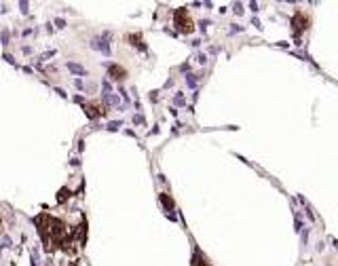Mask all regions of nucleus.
<instances>
[{
  "label": "nucleus",
  "mask_w": 338,
  "mask_h": 266,
  "mask_svg": "<svg viewBox=\"0 0 338 266\" xmlns=\"http://www.w3.org/2000/svg\"><path fill=\"white\" fill-rule=\"evenodd\" d=\"M175 28L184 34H190L192 32V21L188 17V11L186 9H178L175 11Z\"/></svg>",
  "instance_id": "nucleus-1"
},
{
  "label": "nucleus",
  "mask_w": 338,
  "mask_h": 266,
  "mask_svg": "<svg viewBox=\"0 0 338 266\" xmlns=\"http://www.w3.org/2000/svg\"><path fill=\"white\" fill-rule=\"evenodd\" d=\"M292 23H294V32L300 34V32H304V30L311 26V19H309V15H304V13H296Z\"/></svg>",
  "instance_id": "nucleus-2"
},
{
  "label": "nucleus",
  "mask_w": 338,
  "mask_h": 266,
  "mask_svg": "<svg viewBox=\"0 0 338 266\" xmlns=\"http://www.w3.org/2000/svg\"><path fill=\"white\" fill-rule=\"evenodd\" d=\"M68 70H70V72H74V74H78V76H87V74H89L83 66H78V63H72V61H68Z\"/></svg>",
  "instance_id": "nucleus-3"
},
{
  "label": "nucleus",
  "mask_w": 338,
  "mask_h": 266,
  "mask_svg": "<svg viewBox=\"0 0 338 266\" xmlns=\"http://www.w3.org/2000/svg\"><path fill=\"white\" fill-rule=\"evenodd\" d=\"M110 74H112L114 80H123V78H125V70H123V68H116V66L110 70Z\"/></svg>",
  "instance_id": "nucleus-4"
}]
</instances>
